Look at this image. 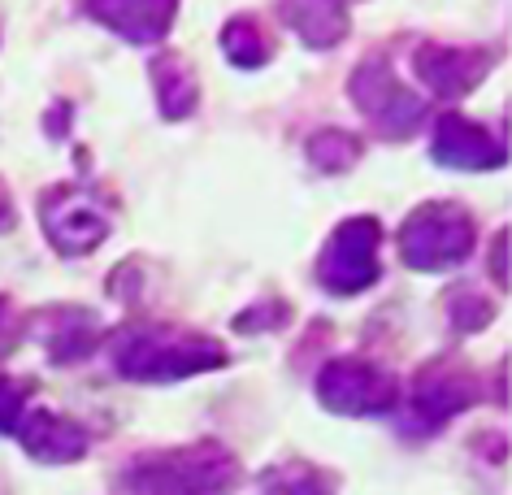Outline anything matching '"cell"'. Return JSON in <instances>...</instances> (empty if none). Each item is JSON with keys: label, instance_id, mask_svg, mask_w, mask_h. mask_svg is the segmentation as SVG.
<instances>
[{"label": "cell", "instance_id": "obj_3", "mask_svg": "<svg viewBox=\"0 0 512 495\" xmlns=\"http://www.w3.org/2000/svg\"><path fill=\"white\" fill-rule=\"evenodd\" d=\"M473 248V218L460 205H426L404 222L400 252L413 270H443Z\"/></svg>", "mask_w": 512, "mask_h": 495}, {"label": "cell", "instance_id": "obj_2", "mask_svg": "<svg viewBox=\"0 0 512 495\" xmlns=\"http://www.w3.org/2000/svg\"><path fill=\"white\" fill-rule=\"evenodd\" d=\"M118 365L131 378H183L209 365H222V348L191 335H161V330H131L118 339Z\"/></svg>", "mask_w": 512, "mask_h": 495}, {"label": "cell", "instance_id": "obj_7", "mask_svg": "<svg viewBox=\"0 0 512 495\" xmlns=\"http://www.w3.org/2000/svg\"><path fill=\"white\" fill-rule=\"evenodd\" d=\"M87 14L113 31H122L126 40L148 44L170 31L174 0H87Z\"/></svg>", "mask_w": 512, "mask_h": 495}, {"label": "cell", "instance_id": "obj_6", "mask_svg": "<svg viewBox=\"0 0 512 495\" xmlns=\"http://www.w3.org/2000/svg\"><path fill=\"white\" fill-rule=\"evenodd\" d=\"M317 391L335 413H387L400 396L391 378L365 361H335L322 374Z\"/></svg>", "mask_w": 512, "mask_h": 495}, {"label": "cell", "instance_id": "obj_12", "mask_svg": "<svg viewBox=\"0 0 512 495\" xmlns=\"http://www.w3.org/2000/svg\"><path fill=\"white\" fill-rule=\"evenodd\" d=\"M469 400H473L469 378H460V374H426L417 383V391H413V413L426 426H439L452 413L465 409Z\"/></svg>", "mask_w": 512, "mask_h": 495}, {"label": "cell", "instance_id": "obj_1", "mask_svg": "<svg viewBox=\"0 0 512 495\" xmlns=\"http://www.w3.org/2000/svg\"><path fill=\"white\" fill-rule=\"evenodd\" d=\"M226 487H235V461L213 443L148 456L126 474L131 495H217Z\"/></svg>", "mask_w": 512, "mask_h": 495}, {"label": "cell", "instance_id": "obj_19", "mask_svg": "<svg viewBox=\"0 0 512 495\" xmlns=\"http://www.w3.org/2000/svg\"><path fill=\"white\" fill-rule=\"evenodd\" d=\"M14 222V213H9V205H5V196H0V231H5V226Z\"/></svg>", "mask_w": 512, "mask_h": 495}, {"label": "cell", "instance_id": "obj_9", "mask_svg": "<svg viewBox=\"0 0 512 495\" xmlns=\"http://www.w3.org/2000/svg\"><path fill=\"white\" fill-rule=\"evenodd\" d=\"M434 157L443 165H456V170H491V165L504 161V148L486 131H478V126L460 118H443L439 135H434Z\"/></svg>", "mask_w": 512, "mask_h": 495}, {"label": "cell", "instance_id": "obj_20", "mask_svg": "<svg viewBox=\"0 0 512 495\" xmlns=\"http://www.w3.org/2000/svg\"><path fill=\"white\" fill-rule=\"evenodd\" d=\"M339 5H343V0H339Z\"/></svg>", "mask_w": 512, "mask_h": 495}, {"label": "cell", "instance_id": "obj_15", "mask_svg": "<svg viewBox=\"0 0 512 495\" xmlns=\"http://www.w3.org/2000/svg\"><path fill=\"white\" fill-rule=\"evenodd\" d=\"M261 495H330V482L309 465H278L261 478Z\"/></svg>", "mask_w": 512, "mask_h": 495}, {"label": "cell", "instance_id": "obj_13", "mask_svg": "<svg viewBox=\"0 0 512 495\" xmlns=\"http://www.w3.org/2000/svg\"><path fill=\"white\" fill-rule=\"evenodd\" d=\"M283 14H287L291 27L317 48L335 44L343 35V5L339 0H287Z\"/></svg>", "mask_w": 512, "mask_h": 495}, {"label": "cell", "instance_id": "obj_8", "mask_svg": "<svg viewBox=\"0 0 512 495\" xmlns=\"http://www.w3.org/2000/svg\"><path fill=\"white\" fill-rule=\"evenodd\" d=\"M44 222L53 231V244L66 252H83L105 239V213H100L87 196H70L61 192L44 205Z\"/></svg>", "mask_w": 512, "mask_h": 495}, {"label": "cell", "instance_id": "obj_11", "mask_svg": "<svg viewBox=\"0 0 512 495\" xmlns=\"http://www.w3.org/2000/svg\"><path fill=\"white\" fill-rule=\"evenodd\" d=\"M22 426V443H27L31 456H40V461H74V456H83L87 448V435L66 417H53V413H31Z\"/></svg>", "mask_w": 512, "mask_h": 495}, {"label": "cell", "instance_id": "obj_14", "mask_svg": "<svg viewBox=\"0 0 512 495\" xmlns=\"http://www.w3.org/2000/svg\"><path fill=\"white\" fill-rule=\"evenodd\" d=\"M157 87H161V109L170 113V118H183V113L196 105V83H191V74L178 57L157 61Z\"/></svg>", "mask_w": 512, "mask_h": 495}, {"label": "cell", "instance_id": "obj_18", "mask_svg": "<svg viewBox=\"0 0 512 495\" xmlns=\"http://www.w3.org/2000/svg\"><path fill=\"white\" fill-rule=\"evenodd\" d=\"M22 387L9 383V378H0V430H14L22 422Z\"/></svg>", "mask_w": 512, "mask_h": 495}, {"label": "cell", "instance_id": "obj_16", "mask_svg": "<svg viewBox=\"0 0 512 495\" xmlns=\"http://www.w3.org/2000/svg\"><path fill=\"white\" fill-rule=\"evenodd\" d=\"M222 44H226V53L239 61V66H256V61H265V40H261V31L252 27V22H235V27H226L222 35Z\"/></svg>", "mask_w": 512, "mask_h": 495}, {"label": "cell", "instance_id": "obj_17", "mask_svg": "<svg viewBox=\"0 0 512 495\" xmlns=\"http://www.w3.org/2000/svg\"><path fill=\"white\" fill-rule=\"evenodd\" d=\"M356 152H361V144L348 135H317L313 139V161L322 165V170H343L348 161H356Z\"/></svg>", "mask_w": 512, "mask_h": 495}, {"label": "cell", "instance_id": "obj_4", "mask_svg": "<svg viewBox=\"0 0 512 495\" xmlns=\"http://www.w3.org/2000/svg\"><path fill=\"white\" fill-rule=\"evenodd\" d=\"M352 96H356V105L369 113V122L387 135H408L421 118H426V105H421L413 92H404L382 61H369V66L356 70Z\"/></svg>", "mask_w": 512, "mask_h": 495}, {"label": "cell", "instance_id": "obj_5", "mask_svg": "<svg viewBox=\"0 0 512 495\" xmlns=\"http://www.w3.org/2000/svg\"><path fill=\"white\" fill-rule=\"evenodd\" d=\"M378 222L374 218H356L348 226H339V235L322 252V283L330 291H361L365 283H374L378 261Z\"/></svg>", "mask_w": 512, "mask_h": 495}, {"label": "cell", "instance_id": "obj_10", "mask_svg": "<svg viewBox=\"0 0 512 495\" xmlns=\"http://www.w3.org/2000/svg\"><path fill=\"white\" fill-rule=\"evenodd\" d=\"M482 53H456V48H421L417 53V74L426 79L439 96H460L486 74Z\"/></svg>", "mask_w": 512, "mask_h": 495}]
</instances>
